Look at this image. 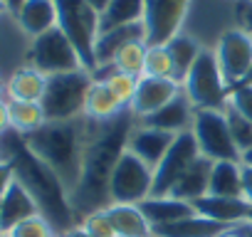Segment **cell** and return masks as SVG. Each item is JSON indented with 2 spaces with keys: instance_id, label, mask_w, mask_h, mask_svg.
<instances>
[{
  "instance_id": "7a4b0ae2",
  "label": "cell",
  "mask_w": 252,
  "mask_h": 237,
  "mask_svg": "<svg viewBox=\"0 0 252 237\" xmlns=\"http://www.w3.org/2000/svg\"><path fill=\"white\" fill-rule=\"evenodd\" d=\"M0 161L13 166L15 178L28 188V193L35 198V203L40 207V215L47 217L55 230L67 232L74 227L77 212L72 207L69 190L64 188L60 176L45 161H40L28 148L25 139L13 129H8L0 136Z\"/></svg>"
},
{
  "instance_id": "5bb4252c",
  "label": "cell",
  "mask_w": 252,
  "mask_h": 237,
  "mask_svg": "<svg viewBox=\"0 0 252 237\" xmlns=\"http://www.w3.org/2000/svg\"><path fill=\"white\" fill-rule=\"evenodd\" d=\"M35 215H40L35 198L28 193V188L18 178H13L8 183L5 193L0 195V232L8 235L15 225H20Z\"/></svg>"
},
{
  "instance_id": "e0dca14e",
  "label": "cell",
  "mask_w": 252,
  "mask_h": 237,
  "mask_svg": "<svg viewBox=\"0 0 252 237\" xmlns=\"http://www.w3.org/2000/svg\"><path fill=\"white\" fill-rule=\"evenodd\" d=\"M129 42H146V28L144 23H131V25H121L114 30H104L96 37L94 57H96V69L114 64L116 55L129 45Z\"/></svg>"
},
{
  "instance_id": "30bf717a",
  "label": "cell",
  "mask_w": 252,
  "mask_h": 237,
  "mask_svg": "<svg viewBox=\"0 0 252 237\" xmlns=\"http://www.w3.org/2000/svg\"><path fill=\"white\" fill-rule=\"evenodd\" d=\"M200 151L195 144L193 131H183L176 136L173 146L168 148V153L161 158V163L154 168V198H163L171 195L173 185L183 178V173L198 161Z\"/></svg>"
},
{
  "instance_id": "603a6c76",
  "label": "cell",
  "mask_w": 252,
  "mask_h": 237,
  "mask_svg": "<svg viewBox=\"0 0 252 237\" xmlns=\"http://www.w3.org/2000/svg\"><path fill=\"white\" fill-rule=\"evenodd\" d=\"M119 237H151V225L139 210V205H121L111 203L104 207Z\"/></svg>"
},
{
  "instance_id": "8992f818",
  "label": "cell",
  "mask_w": 252,
  "mask_h": 237,
  "mask_svg": "<svg viewBox=\"0 0 252 237\" xmlns=\"http://www.w3.org/2000/svg\"><path fill=\"white\" fill-rule=\"evenodd\" d=\"M183 94L190 99L193 109L225 111V106L230 104V87L220 72V64L213 50H200L195 64L190 67L183 82Z\"/></svg>"
},
{
  "instance_id": "52a82bcc",
  "label": "cell",
  "mask_w": 252,
  "mask_h": 237,
  "mask_svg": "<svg viewBox=\"0 0 252 237\" xmlns=\"http://www.w3.org/2000/svg\"><path fill=\"white\" fill-rule=\"evenodd\" d=\"M154 193V168L126 148L111 173L109 198L121 205H139Z\"/></svg>"
},
{
  "instance_id": "7402d4cb",
  "label": "cell",
  "mask_w": 252,
  "mask_h": 237,
  "mask_svg": "<svg viewBox=\"0 0 252 237\" xmlns=\"http://www.w3.org/2000/svg\"><path fill=\"white\" fill-rule=\"evenodd\" d=\"M230 227L222 222H215L210 217L203 215H190L186 220H178L173 225H163V227H154L151 235L154 237H218L222 232H227Z\"/></svg>"
},
{
  "instance_id": "277c9868",
  "label": "cell",
  "mask_w": 252,
  "mask_h": 237,
  "mask_svg": "<svg viewBox=\"0 0 252 237\" xmlns=\"http://www.w3.org/2000/svg\"><path fill=\"white\" fill-rule=\"evenodd\" d=\"M92 84H94V74L87 69L47 77V87L40 99L47 121H74L79 114H84V104Z\"/></svg>"
},
{
  "instance_id": "8d00e7d4",
  "label": "cell",
  "mask_w": 252,
  "mask_h": 237,
  "mask_svg": "<svg viewBox=\"0 0 252 237\" xmlns=\"http://www.w3.org/2000/svg\"><path fill=\"white\" fill-rule=\"evenodd\" d=\"M237 20H240V28L252 35V0H240L237 3Z\"/></svg>"
},
{
  "instance_id": "d6a6232c",
  "label": "cell",
  "mask_w": 252,
  "mask_h": 237,
  "mask_svg": "<svg viewBox=\"0 0 252 237\" xmlns=\"http://www.w3.org/2000/svg\"><path fill=\"white\" fill-rule=\"evenodd\" d=\"M225 118H227V126H230V134H232V141L235 146L242 151L252 148V121L247 116H242L235 106H225Z\"/></svg>"
},
{
  "instance_id": "4fadbf2b",
  "label": "cell",
  "mask_w": 252,
  "mask_h": 237,
  "mask_svg": "<svg viewBox=\"0 0 252 237\" xmlns=\"http://www.w3.org/2000/svg\"><path fill=\"white\" fill-rule=\"evenodd\" d=\"M181 94V84L166 77H141L134 101H131V111L136 118L151 116L154 111H158L161 106H166L171 99H176Z\"/></svg>"
},
{
  "instance_id": "7bdbcfd3",
  "label": "cell",
  "mask_w": 252,
  "mask_h": 237,
  "mask_svg": "<svg viewBox=\"0 0 252 237\" xmlns=\"http://www.w3.org/2000/svg\"><path fill=\"white\" fill-rule=\"evenodd\" d=\"M3 3H5V5H8V10H10V13L15 15V13L20 10V5L25 3V0H3Z\"/></svg>"
},
{
  "instance_id": "d4e9b609",
  "label": "cell",
  "mask_w": 252,
  "mask_h": 237,
  "mask_svg": "<svg viewBox=\"0 0 252 237\" xmlns=\"http://www.w3.org/2000/svg\"><path fill=\"white\" fill-rule=\"evenodd\" d=\"M47 87V77L35 67H20L8 79V94L13 101H40Z\"/></svg>"
},
{
  "instance_id": "7c38bea8",
  "label": "cell",
  "mask_w": 252,
  "mask_h": 237,
  "mask_svg": "<svg viewBox=\"0 0 252 237\" xmlns=\"http://www.w3.org/2000/svg\"><path fill=\"white\" fill-rule=\"evenodd\" d=\"M190 0H146V45H166L178 32L188 15Z\"/></svg>"
},
{
  "instance_id": "7dc6e473",
  "label": "cell",
  "mask_w": 252,
  "mask_h": 237,
  "mask_svg": "<svg viewBox=\"0 0 252 237\" xmlns=\"http://www.w3.org/2000/svg\"><path fill=\"white\" fill-rule=\"evenodd\" d=\"M5 13H10V10H8V5L3 3V0H0V15H5Z\"/></svg>"
},
{
  "instance_id": "9c48e42d",
  "label": "cell",
  "mask_w": 252,
  "mask_h": 237,
  "mask_svg": "<svg viewBox=\"0 0 252 237\" xmlns=\"http://www.w3.org/2000/svg\"><path fill=\"white\" fill-rule=\"evenodd\" d=\"M28 64L35 67L37 72H42L45 77L84 69L74 45L67 40V35L60 28H52L45 35L32 40V45L28 50Z\"/></svg>"
},
{
  "instance_id": "4316f807",
  "label": "cell",
  "mask_w": 252,
  "mask_h": 237,
  "mask_svg": "<svg viewBox=\"0 0 252 237\" xmlns=\"http://www.w3.org/2000/svg\"><path fill=\"white\" fill-rule=\"evenodd\" d=\"M121 111H124V106L116 101V96L109 91V87L101 79H94V84L89 87V94H87L84 114L96 124H106L114 116H119Z\"/></svg>"
},
{
  "instance_id": "3957f363",
  "label": "cell",
  "mask_w": 252,
  "mask_h": 237,
  "mask_svg": "<svg viewBox=\"0 0 252 237\" xmlns=\"http://www.w3.org/2000/svg\"><path fill=\"white\" fill-rule=\"evenodd\" d=\"M28 148L45 161L64 183L69 195L74 193L79 176H82V158H84V129L74 121H47L42 129L23 136Z\"/></svg>"
},
{
  "instance_id": "816d5d0a",
  "label": "cell",
  "mask_w": 252,
  "mask_h": 237,
  "mask_svg": "<svg viewBox=\"0 0 252 237\" xmlns=\"http://www.w3.org/2000/svg\"><path fill=\"white\" fill-rule=\"evenodd\" d=\"M0 237H8V235H3V232H0Z\"/></svg>"
},
{
  "instance_id": "b9f144b4",
  "label": "cell",
  "mask_w": 252,
  "mask_h": 237,
  "mask_svg": "<svg viewBox=\"0 0 252 237\" xmlns=\"http://www.w3.org/2000/svg\"><path fill=\"white\" fill-rule=\"evenodd\" d=\"M62 237H89V235H87L82 227H77V225H74V227H72V230H67Z\"/></svg>"
},
{
  "instance_id": "681fc988",
  "label": "cell",
  "mask_w": 252,
  "mask_h": 237,
  "mask_svg": "<svg viewBox=\"0 0 252 237\" xmlns=\"http://www.w3.org/2000/svg\"><path fill=\"white\" fill-rule=\"evenodd\" d=\"M247 222H252V207H250V215H247Z\"/></svg>"
},
{
  "instance_id": "d590c367",
  "label": "cell",
  "mask_w": 252,
  "mask_h": 237,
  "mask_svg": "<svg viewBox=\"0 0 252 237\" xmlns=\"http://www.w3.org/2000/svg\"><path fill=\"white\" fill-rule=\"evenodd\" d=\"M230 106H235L242 116L252 121V87H232L230 89Z\"/></svg>"
},
{
  "instance_id": "9a60e30c",
  "label": "cell",
  "mask_w": 252,
  "mask_h": 237,
  "mask_svg": "<svg viewBox=\"0 0 252 237\" xmlns=\"http://www.w3.org/2000/svg\"><path fill=\"white\" fill-rule=\"evenodd\" d=\"M193 116H195V109H193L190 99L181 91L176 99H171L166 106H161L151 116L139 118V124L151 126V129H161V131H168V134H183V131H190Z\"/></svg>"
},
{
  "instance_id": "ba28073f",
  "label": "cell",
  "mask_w": 252,
  "mask_h": 237,
  "mask_svg": "<svg viewBox=\"0 0 252 237\" xmlns=\"http://www.w3.org/2000/svg\"><path fill=\"white\" fill-rule=\"evenodd\" d=\"M200 156L215 161H240V148L232 141L225 111L218 109H195L190 126Z\"/></svg>"
},
{
  "instance_id": "ac0fdd59",
  "label": "cell",
  "mask_w": 252,
  "mask_h": 237,
  "mask_svg": "<svg viewBox=\"0 0 252 237\" xmlns=\"http://www.w3.org/2000/svg\"><path fill=\"white\" fill-rule=\"evenodd\" d=\"M198 215L210 217L215 222H222L227 227H235L240 222H247L250 215V203L245 198H222V195H203L190 203Z\"/></svg>"
},
{
  "instance_id": "c3c4849f",
  "label": "cell",
  "mask_w": 252,
  "mask_h": 237,
  "mask_svg": "<svg viewBox=\"0 0 252 237\" xmlns=\"http://www.w3.org/2000/svg\"><path fill=\"white\" fill-rule=\"evenodd\" d=\"M242 235H245V237H252V222H250V227H247V230H245Z\"/></svg>"
},
{
  "instance_id": "ab89813d",
  "label": "cell",
  "mask_w": 252,
  "mask_h": 237,
  "mask_svg": "<svg viewBox=\"0 0 252 237\" xmlns=\"http://www.w3.org/2000/svg\"><path fill=\"white\" fill-rule=\"evenodd\" d=\"M10 129V114H8V104L0 101V136Z\"/></svg>"
},
{
  "instance_id": "f35d334b",
  "label": "cell",
  "mask_w": 252,
  "mask_h": 237,
  "mask_svg": "<svg viewBox=\"0 0 252 237\" xmlns=\"http://www.w3.org/2000/svg\"><path fill=\"white\" fill-rule=\"evenodd\" d=\"M15 178V173H13V166L10 163H5V161H0V195L5 193V188H8V183Z\"/></svg>"
},
{
  "instance_id": "f546056e",
  "label": "cell",
  "mask_w": 252,
  "mask_h": 237,
  "mask_svg": "<svg viewBox=\"0 0 252 237\" xmlns=\"http://www.w3.org/2000/svg\"><path fill=\"white\" fill-rule=\"evenodd\" d=\"M101 72H106V74H104V77H99V79L109 87V91L116 96V101H119L124 109H129V106H131V101H134V94H136L139 79H136V77H131V74L119 72L114 64H109V67H99L94 74H101Z\"/></svg>"
},
{
  "instance_id": "ffe728a7",
  "label": "cell",
  "mask_w": 252,
  "mask_h": 237,
  "mask_svg": "<svg viewBox=\"0 0 252 237\" xmlns=\"http://www.w3.org/2000/svg\"><path fill=\"white\" fill-rule=\"evenodd\" d=\"M139 210L144 212V217L149 220L151 230L154 227H163V225H173L178 220H186L190 215H195V207L186 200H178L173 195H163V198H146L144 203H139Z\"/></svg>"
},
{
  "instance_id": "f907efd6",
  "label": "cell",
  "mask_w": 252,
  "mask_h": 237,
  "mask_svg": "<svg viewBox=\"0 0 252 237\" xmlns=\"http://www.w3.org/2000/svg\"><path fill=\"white\" fill-rule=\"evenodd\" d=\"M0 91H3V82H0Z\"/></svg>"
},
{
  "instance_id": "2e32d148",
  "label": "cell",
  "mask_w": 252,
  "mask_h": 237,
  "mask_svg": "<svg viewBox=\"0 0 252 237\" xmlns=\"http://www.w3.org/2000/svg\"><path fill=\"white\" fill-rule=\"evenodd\" d=\"M178 134H168V131H161V129H151V126H141L136 124L129 134V148L131 153H136L144 163H149L151 168H156L161 163V158L168 153V148L173 146Z\"/></svg>"
},
{
  "instance_id": "8fae6325",
  "label": "cell",
  "mask_w": 252,
  "mask_h": 237,
  "mask_svg": "<svg viewBox=\"0 0 252 237\" xmlns=\"http://www.w3.org/2000/svg\"><path fill=\"white\" fill-rule=\"evenodd\" d=\"M215 57L227 87H237L252 67V35H247L242 28L225 30L218 40Z\"/></svg>"
},
{
  "instance_id": "ee69618b",
  "label": "cell",
  "mask_w": 252,
  "mask_h": 237,
  "mask_svg": "<svg viewBox=\"0 0 252 237\" xmlns=\"http://www.w3.org/2000/svg\"><path fill=\"white\" fill-rule=\"evenodd\" d=\"M240 163L242 166H252V148H247V151L240 153Z\"/></svg>"
},
{
  "instance_id": "d6986e66",
  "label": "cell",
  "mask_w": 252,
  "mask_h": 237,
  "mask_svg": "<svg viewBox=\"0 0 252 237\" xmlns=\"http://www.w3.org/2000/svg\"><path fill=\"white\" fill-rule=\"evenodd\" d=\"M15 20L20 30L35 40L47 30L57 28V3L55 0H25L15 13Z\"/></svg>"
},
{
  "instance_id": "60d3db41",
  "label": "cell",
  "mask_w": 252,
  "mask_h": 237,
  "mask_svg": "<svg viewBox=\"0 0 252 237\" xmlns=\"http://www.w3.org/2000/svg\"><path fill=\"white\" fill-rule=\"evenodd\" d=\"M87 3H89V5H92V8L99 13V15H101V13L106 10V5H109V0H87Z\"/></svg>"
},
{
  "instance_id": "74e56055",
  "label": "cell",
  "mask_w": 252,
  "mask_h": 237,
  "mask_svg": "<svg viewBox=\"0 0 252 237\" xmlns=\"http://www.w3.org/2000/svg\"><path fill=\"white\" fill-rule=\"evenodd\" d=\"M242 198L252 205V166H242Z\"/></svg>"
},
{
  "instance_id": "44dd1931",
  "label": "cell",
  "mask_w": 252,
  "mask_h": 237,
  "mask_svg": "<svg viewBox=\"0 0 252 237\" xmlns=\"http://www.w3.org/2000/svg\"><path fill=\"white\" fill-rule=\"evenodd\" d=\"M210 171H213V161L205 156H198V161L183 173V178L173 185L171 195L186 203H193L203 195H208V185H210Z\"/></svg>"
},
{
  "instance_id": "f1b7e54d",
  "label": "cell",
  "mask_w": 252,
  "mask_h": 237,
  "mask_svg": "<svg viewBox=\"0 0 252 237\" xmlns=\"http://www.w3.org/2000/svg\"><path fill=\"white\" fill-rule=\"evenodd\" d=\"M166 47H168L171 59H173V82H178V84L183 87V82H186L190 67L195 64V59H198V55H200V47H198V42H195L193 37L181 35V32H178L171 42H166Z\"/></svg>"
},
{
  "instance_id": "83f0119b",
  "label": "cell",
  "mask_w": 252,
  "mask_h": 237,
  "mask_svg": "<svg viewBox=\"0 0 252 237\" xmlns=\"http://www.w3.org/2000/svg\"><path fill=\"white\" fill-rule=\"evenodd\" d=\"M8 114H10V129L18 131L20 136H28L47 124V116L40 106V101H8Z\"/></svg>"
},
{
  "instance_id": "e575fe53",
  "label": "cell",
  "mask_w": 252,
  "mask_h": 237,
  "mask_svg": "<svg viewBox=\"0 0 252 237\" xmlns=\"http://www.w3.org/2000/svg\"><path fill=\"white\" fill-rule=\"evenodd\" d=\"M52 230H55V227L50 225L47 217L35 215V217H30V220L15 225V227L8 232V237H55Z\"/></svg>"
},
{
  "instance_id": "484cf974",
  "label": "cell",
  "mask_w": 252,
  "mask_h": 237,
  "mask_svg": "<svg viewBox=\"0 0 252 237\" xmlns=\"http://www.w3.org/2000/svg\"><path fill=\"white\" fill-rule=\"evenodd\" d=\"M144 15H146V0H109L106 10L99 18V32L131 23H144Z\"/></svg>"
},
{
  "instance_id": "5b68a950",
  "label": "cell",
  "mask_w": 252,
  "mask_h": 237,
  "mask_svg": "<svg viewBox=\"0 0 252 237\" xmlns=\"http://www.w3.org/2000/svg\"><path fill=\"white\" fill-rule=\"evenodd\" d=\"M57 3V28L67 35V40L74 45L82 67L87 72H96V37H99V13L87 3V0H55Z\"/></svg>"
},
{
  "instance_id": "4dcf8cb0",
  "label": "cell",
  "mask_w": 252,
  "mask_h": 237,
  "mask_svg": "<svg viewBox=\"0 0 252 237\" xmlns=\"http://www.w3.org/2000/svg\"><path fill=\"white\" fill-rule=\"evenodd\" d=\"M146 42H129L114 59V67L124 74H131L136 79L144 77V64H146Z\"/></svg>"
},
{
  "instance_id": "836d02e7",
  "label": "cell",
  "mask_w": 252,
  "mask_h": 237,
  "mask_svg": "<svg viewBox=\"0 0 252 237\" xmlns=\"http://www.w3.org/2000/svg\"><path fill=\"white\" fill-rule=\"evenodd\" d=\"M79 227H82L89 237H119L116 230H114V225H111V220H109V215H106L104 210L84 215Z\"/></svg>"
},
{
  "instance_id": "6da1fadb",
  "label": "cell",
  "mask_w": 252,
  "mask_h": 237,
  "mask_svg": "<svg viewBox=\"0 0 252 237\" xmlns=\"http://www.w3.org/2000/svg\"><path fill=\"white\" fill-rule=\"evenodd\" d=\"M134 124H139L134 111L124 109L119 116H114L111 121H106L99 129V134L87 139L84 158H82V176H79L74 193L69 195L77 215L84 217L89 212H99L106 205H111L109 180H111V173H114L121 153L126 151Z\"/></svg>"
},
{
  "instance_id": "cb8c5ba5",
  "label": "cell",
  "mask_w": 252,
  "mask_h": 237,
  "mask_svg": "<svg viewBox=\"0 0 252 237\" xmlns=\"http://www.w3.org/2000/svg\"><path fill=\"white\" fill-rule=\"evenodd\" d=\"M208 195L242 198V163L240 161H215L210 171Z\"/></svg>"
},
{
  "instance_id": "bcb514c9",
  "label": "cell",
  "mask_w": 252,
  "mask_h": 237,
  "mask_svg": "<svg viewBox=\"0 0 252 237\" xmlns=\"http://www.w3.org/2000/svg\"><path fill=\"white\" fill-rule=\"evenodd\" d=\"M237 87H252V67H250V72L245 74V79H242Z\"/></svg>"
},
{
  "instance_id": "1f68e13d",
  "label": "cell",
  "mask_w": 252,
  "mask_h": 237,
  "mask_svg": "<svg viewBox=\"0 0 252 237\" xmlns=\"http://www.w3.org/2000/svg\"><path fill=\"white\" fill-rule=\"evenodd\" d=\"M144 77H166L173 79V59L166 45H149L146 50V64Z\"/></svg>"
},
{
  "instance_id": "f6af8a7d",
  "label": "cell",
  "mask_w": 252,
  "mask_h": 237,
  "mask_svg": "<svg viewBox=\"0 0 252 237\" xmlns=\"http://www.w3.org/2000/svg\"><path fill=\"white\" fill-rule=\"evenodd\" d=\"M218 237H245V235H242V232L237 230V225H235V227H230L227 232H222V235H218Z\"/></svg>"
}]
</instances>
